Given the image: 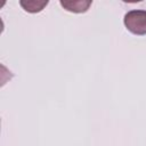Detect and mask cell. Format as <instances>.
<instances>
[{"label":"cell","instance_id":"cell-2","mask_svg":"<svg viewBox=\"0 0 146 146\" xmlns=\"http://www.w3.org/2000/svg\"><path fill=\"white\" fill-rule=\"evenodd\" d=\"M62 7L72 13H84L91 5V1H60Z\"/></svg>","mask_w":146,"mask_h":146},{"label":"cell","instance_id":"cell-3","mask_svg":"<svg viewBox=\"0 0 146 146\" xmlns=\"http://www.w3.org/2000/svg\"><path fill=\"white\" fill-rule=\"evenodd\" d=\"M19 3L24 10L29 13H38L41 11L44 6H47L48 1H21Z\"/></svg>","mask_w":146,"mask_h":146},{"label":"cell","instance_id":"cell-1","mask_svg":"<svg viewBox=\"0 0 146 146\" xmlns=\"http://www.w3.org/2000/svg\"><path fill=\"white\" fill-rule=\"evenodd\" d=\"M124 25L128 31L137 35L146 34V10H130L124 15Z\"/></svg>","mask_w":146,"mask_h":146}]
</instances>
